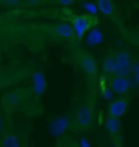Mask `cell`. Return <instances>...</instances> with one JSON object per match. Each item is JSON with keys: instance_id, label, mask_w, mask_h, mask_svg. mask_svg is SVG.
<instances>
[{"instance_id": "cell-1", "label": "cell", "mask_w": 139, "mask_h": 147, "mask_svg": "<svg viewBox=\"0 0 139 147\" xmlns=\"http://www.w3.org/2000/svg\"><path fill=\"white\" fill-rule=\"evenodd\" d=\"M108 87H110V90H111V93L116 95L118 98H126V95H129L131 90H133L134 82L131 80V77L115 75V77H110Z\"/></svg>"}, {"instance_id": "cell-2", "label": "cell", "mask_w": 139, "mask_h": 147, "mask_svg": "<svg viewBox=\"0 0 139 147\" xmlns=\"http://www.w3.org/2000/svg\"><path fill=\"white\" fill-rule=\"evenodd\" d=\"M111 56H113V61H115V65H116V75L129 77L131 70H133V64H134L131 53L121 49V51H118V53L111 54Z\"/></svg>"}, {"instance_id": "cell-3", "label": "cell", "mask_w": 139, "mask_h": 147, "mask_svg": "<svg viewBox=\"0 0 139 147\" xmlns=\"http://www.w3.org/2000/svg\"><path fill=\"white\" fill-rule=\"evenodd\" d=\"M93 123V105L85 103L75 110V129L87 131Z\"/></svg>"}, {"instance_id": "cell-4", "label": "cell", "mask_w": 139, "mask_h": 147, "mask_svg": "<svg viewBox=\"0 0 139 147\" xmlns=\"http://www.w3.org/2000/svg\"><path fill=\"white\" fill-rule=\"evenodd\" d=\"M92 16L88 15H77L72 18V23H70V26H72V30H74V36L79 38V39H82V38L87 36V33H88V30H90L92 26Z\"/></svg>"}, {"instance_id": "cell-5", "label": "cell", "mask_w": 139, "mask_h": 147, "mask_svg": "<svg viewBox=\"0 0 139 147\" xmlns=\"http://www.w3.org/2000/svg\"><path fill=\"white\" fill-rule=\"evenodd\" d=\"M128 98H115L110 101L108 105V118H116L121 119L126 113H128Z\"/></svg>"}, {"instance_id": "cell-6", "label": "cell", "mask_w": 139, "mask_h": 147, "mask_svg": "<svg viewBox=\"0 0 139 147\" xmlns=\"http://www.w3.org/2000/svg\"><path fill=\"white\" fill-rule=\"evenodd\" d=\"M79 65H80L82 72L85 74L87 77H95L96 72H98V64H96V59L88 53H84L79 56Z\"/></svg>"}, {"instance_id": "cell-7", "label": "cell", "mask_w": 139, "mask_h": 147, "mask_svg": "<svg viewBox=\"0 0 139 147\" xmlns=\"http://www.w3.org/2000/svg\"><path fill=\"white\" fill-rule=\"evenodd\" d=\"M69 126H70V119L67 116H59V118H54L49 124V131L51 134L56 137H61L64 136L65 132L69 131Z\"/></svg>"}, {"instance_id": "cell-8", "label": "cell", "mask_w": 139, "mask_h": 147, "mask_svg": "<svg viewBox=\"0 0 139 147\" xmlns=\"http://www.w3.org/2000/svg\"><path fill=\"white\" fill-rule=\"evenodd\" d=\"M31 84H33V92L41 96V95L46 93V88H48V82H46V77L41 70H34L31 75Z\"/></svg>"}, {"instance_id": "cell-9", "label": "cell", "mask_w": 139, "mask_h": 147, "mask_svg": "<svg viewBox=\"0 0 139 147\" xmlns=\"http://www.w3.org/2000/svg\"><path fill=\"white\" fill-rule=\"evenodd\" d=\"M54 33H56L59 38H62V39H70V38H74V30L70 26V23H67V21L57 23V25L54 26Z\"/></svg>"}, {"instance_id": "cell-10", "label": "cell", "mask_w": 139, "mask_h": 147, "mask_svg": "<svg viewBox=\"0 0 139 147\" xmlns=\"http://www.w3.org/2000/svg\"><path fill=\"white\" fill-rule=\"evenodd\" d=\"M87 44H90V46H98V44H102L103 39H105V34L100 28H92L90 31L87 33Z\"/></svg>"}, {"instance_id": "cell-11", "label": "cell", "mask_w": 139, "mask_h": 147, "mask_svg": "<svg viewBox=\"0 0 139 147\" xmlns=\"http://www.w3.org/2000/svg\"><path fill=\"white\" fill-rule=\"evenodd\" d=\"M96 8H98V13H102L105 16H113L115 15V3L111 0H96Z\"/></svg>"}, {"instance_id": "cell-12", "label": "cell", "mask_w": 139, "mask_h": 147, "mask_svg": "<svg viewBox=\"0 0 139 147\" xmlns=\"http://www.w3.org/2000/svg\"><path fill=\"white\" fill-rule=\"evenodd\" d=\"M102 70L105 75L108 77H115L116 75V65H115V61H113V56L111 54H108L105 56L102 61Z\"/></svg>"}, {"instance_id": "cell-13", "label": "cell", "mask_w": 139, "mask_h": 147, "mask_svg": "<svg viewBox=\"0 0 139 147\" xmlns=\"http://www.w3.org/2000/svg\"><path fill=\"white\" fill-rule=\"evenodd\" d=\"M0 147H22L20 144V137L15 132H7L0 139Z\"/></svg>"}, {"instance_id": "cell-14", "label": "cell", "mask_w": 139, "mask_h": 147, "mask_svg": "<svg viewBox=\"0 0 139 147\" xmlns=\"http://www.w3.org/2000/svg\"><path fill=\"white\" fill-rule=\"evenodd\" d=\"M105 129H107L108 134L118 136V134L121 132V119H116V118H107V119H105Z\"/></svg>"}, {"instance_id": "cell-15", "label": "cell", "mask_w": 139, "mask_h": 147, "mask_svg": "<svg viewBox=\"0 0 139 147\" xmlns=\"http://www.w3.org/2000/svg\"><path fill=\"white\" fill-rule=\"evenodd\" d=\"M82 7H84V10H85V13L88 16H95L96 13H98L96 2H84V3H82Z\"/></svg>"}, {"instance_id": "cell-16", "label": "cell", "mask_w": 139, "mask_h": 147, "mask_svg": "<svg viewBox=\"0 0 139 147\" xmlns=\"http://www.w3.org/2000/svg\"><path fill=\"white\" fill-rule=\"evenodd\" d=\"M100 92H102V96L105 98L107 101H111L115 100V95L111 93V90H110V87H108V84H105V82H102V85H100Z\"/></svg>"}, {"instance_id": "cell-17", "label": "cell", "mask_w": 139, "mask_h": 147, "mask_svg": "<svg viewBox=\"0 0 139 147\" xmlns=\"http://www.w3.org/2000/svg\"><path fill=\"white\" fill-rule=\"evenodd\" d=\"M131 74H133V82L139 87V62L133 64V70H131Z\"/></svg>"}, {"instance_id": "cell-18", "label": "cell", "mask_w": 139, "mask_h": 147, "mask_svg": "<svg viewBox=\"0 0 139 147\" xmlns=\"http://www.w3.org/2000/svg\"><path fill=\"white\" fill-rule=\"evenodd\" d=\"M79 147H92V144L87 137H82L80 141H79Z\"/></svg>"}, {"instance_id": "cell-19", "label": "cell", "mask_w": 139, "mask_h": 147, "mask_svg": "<svg viewBox=\"0 0 139 147\" xmlns=\"http://www.w3.org/2000/svg\"><path fill=\"white\" fill-rule=\"evenodd\" d=\"M59 3H61V5H64V7H70L74 2H72V0H61Z\"/></svg>"}, {"instance_id": "cell-20", "label": "cell", "mask_w": 139, "mask_h": 147, "mask_svg": "<svg viewBox=\"0 0 139 147\" xmlns=\"http://www.w3.org/2000/svg\"><path fill=\"white\" fill-rule=\"evenodd\" d=\"M5 5L7 7H15V5H18V2H5Z\"/></svg>"}, {"instance_id": "cell-21", "label": "cell", "mask_w": 139, "mask_h": 147, "mask_svg": "<svg viewBox=\"0 0 139 147\" xmlns=\"http://www.w3.org/2000/svg\"><path fill=\"white\" fill-rule=\"evenodd\" d=\"M0 132H2V119H0Z\"/></svg>"}, {"instance_id": "cell-22", "label": "cell", "mask_w": 139, "mask_h": 147, "mask_svg": "<svg viewBox=\"0 0 139 147\" xmlns=\"http://www.w3.org/2000/svg\"><path fill=\"white\" fill-rule=\"evenodd\" d=\"M115 147H121V144H116V146H115Z\"/></svg>"}, {"instance_id": "cell-23", "label": "cell", "mask_w": 139, "mask_h": 147, "mask_svg": "<svg viewBox=\"0 0 139 147\" xmlns=\"http://www.w3.org/2000/svg\"><path fill=\"white\" fill-rule=\"evenodd\" d=\"M108 147H115V146H108Z\"/></svg>"}]
</instances>
